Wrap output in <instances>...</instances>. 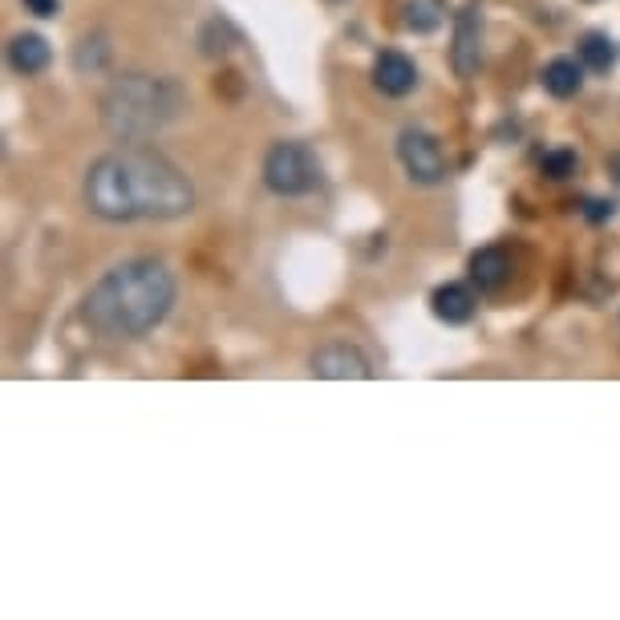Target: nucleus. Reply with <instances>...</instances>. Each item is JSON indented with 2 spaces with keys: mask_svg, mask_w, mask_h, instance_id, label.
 I'll return each instance as SVG.
<instances>
[{
  "mask_svg": "<svg viewBox=\"0 0 620 620\" xmlns=\"http://www.w3.org/2000/svg\"><path fill=\"white\" fill-rule=\"evenodd\" d=\"M81 199L106 224H171L195 207V187L179 162L150 146H122L90 162Z\"/></svg>",
  "mask_w": 620,
  "mask_h": 620,
  "instance_id": "1",
  "label": "nucleus"
},
{
  "mask_svg": "<svg viewBox=\"0 0 620 620\" xmlns=\"http://www.w3.org/2000/svg\"><path fill=\"white\" fill-rule=\"evenodd\" d=\"M174 304V277L159 260H122L86 292L81 317L110 341H134L159 329Z\"/></svg>",
  "mask_w": 620,
  "mask_h": 620,
  "instance_id": "2",
  "label": "nucleus"
},
{
  "mask_svg": "<svg viewBox=\"0 0 620 620\" xmlns=\"http://www.w3.org/2000/svg\"><path fill=\"white\" fill-rule=\"evenodd\" d=\"M183 110H187V93L174 78L126 74V78L110 81V90L102 93L98 119H102L110 138L143 143V138H155L171 122L183 119Z\"/></svg>",
  "mask_w": 620,
  "mask_h": 620,
  "instance_id": "3",
  "label": "nucleus"
},
{
  "mask_svg": "<svg viewBox=\"0 0 620 620\" xmlns=\"http://www.w3.org/2000/svg\"><path fill=\"white\" fill-rule=\"evenodd\" d=\"M264 187L272 195L296 199L320 187V162L304 143H277L264 155Z\"/></svg>",
  "mask_w": 620,
  "mask_h": 620,
  "instance_id": "4",
  "label": "nucleus"
},
{
  "mask_svg": "<svg viewBox=\"0 0 620 620\" xmlns=\"http://www.w3.org/2000/svg\"><path fill=\"white\" fill-rule=\"evenodd\" d=\"M397 159L406 167V174L414 183L435 187L447 179V159H442V146L430 131H418V126H406L397 134Z\"/></svg>",
  "mask_w": 620,
  "mask_h": 620,
  "instance_id": "5",
  "label": "nucleus"
},
{
  "mask_svg": "<svg viewBox=\"0 0 620 620\" xmlns=\"http://www.w3.org/2000/svg\"><path fill=\"white\" fill-rule=\"evenodd\" d=\"M450 66L462 81H471L483 66V13L478 4H466L454 21V45H450Z\"/></svg>",
  "mask_w": 620,
  "mask_h": 620,
  "instance_id": "6",
  "label": "nucleus"
},
{
  "mask_svg": "<svg viewBox=\"0 0 620 620\" xmlns=\"http://www.w3.org/2000/svg\"><path fill=\"white\" fill-rule=\"evenodd\" d=\"M313 377H332V382H349V377H373L370 357L349 341H329L313 353Z\"/></svg>",
  "mask_w": 620,
  "mask_h": 620,
  "instance_id": "7",
  "label": "nucleus"
},
{
  "mask_svg": "<svg viewBox=\"0 0 620 620\" xmlns=\"http://www.w3.org/2000/svg\"><path fill=\"white\" fill-rule=\"evenodd\" d=\"M373 86H377L385 98H406V93L418 86V66H414L406 54L385 49V54L373 61Z\"/></svg>",
  "mask_w": 620,
  "mask_h": 620,
  "instance_id": "8",
  "label": "nucleus"
},
{
  "mask_svg": "<svg viewBox=\"0 0 620 620\" xmlns=\"http://www.w3.org/2000/svg\"><path fill=\"white\" fill-rule=\"evenodd\" d=\"M49 61H54V49H49V41L41 37V33H16V37L9 41V66H13L16 74L33 78V74H41Z\"/></svg>",
  "mask_w": 620,
  "mask_h": 620,
  "instance_id": "9",
  "label": "nucleus"
},
{
  "mask_svg": "<svg viewBox=\"0 0 620 620\" xmlns=\"http://www.w3.org/2000/svg\"><path fill=\"white\" fill-rule=\"evenodd\" d=\"M511 277V260L503 248H478L471 256V284L478 292H499Z\"/></svg>",
  "mask_w": 620,
  "mask_h": 620,
  "instance_id": "10",
  "label": "nucleus"
},
{
  "mask_svg": "<svg viewBox=\"0 0 620 620\" xmlns=\"http://www.w3.org/2000/svg\"><path fill=\"white\" fill-rule=\"evenodd\" d=\"M430 304H435V317L442 320V325H466V320L475 317V296H471V289H462V284H442V289H435Z\"/></svg>",
  "mask_w": 620,
  "mask_h": 620,
  "instance_id": "11",
  "label": "nucleus"
},
{
  "mask_svg": "<svg viewBox=\"0 0 620 620\" xmlns=\"http://www.w3.org/2000/svg\"><path fill=\"white\" fill-rule=\"evenodd\" d=\"M584 86V69L572 61V57H555L543 66V90L552 98H576Z\"/></svg>",
  "mask_w": 620,
  "mask_h": 620,
  "instance_id": "12",
  "label": "nucleus"
},
{
  "mask_svg": "<svg viewBox=\"0 0 620 620\" xmlns=\"http://www.w3.org/2000/svg\"><path fill=\"white\" fill-rule=\"evenodd\" d=\"M239 29L227 21V16H212L207 25H203V33H199V54L207 57H219V54H232L239 45Z\"/></svg>",
  "mask_w": 620,
  "mask_h": 620,
  "instance_id": "13",
  "label": "nucleus"
},
{
  "mask_svg": "<svg viewBox=\"0 0 620 620\" xmlns=\"http://www.w3.org/2000/svg\"><path fill=\"white\" fill-rule=\"evenodd\" d=\"M580 61L588 69H596V74H608V69L617 66V45H612V37L608 33H584L580 37Z\"/></svg>",
  "mask_w": 620,
  "mask_h": 620,
  "instance_id": "14",
  "label": "nucleus"
},
{
  "mask_svg": "<svg viewBox=\"0 0 620 620\" xmlns=\"http://www.w3.org/2000/svg\"><path fill=\"white\" fill-rule=\"evenodd\" d=\"M402 25L409 33H435L442 25V0H406L402 4Z\"/></svg>",
  "mask_w": 620,
  "mask_h": 620,
  "instance_id": "15",
  "label": "nucleus"
},
{
  "mask_svg": "<svg viewBox=\"0 0 620 620\" xmlns=\"http://www.w3.org/2000/svg\"><path fill=\"white\" fill-rule=\"evenodd\" d=\"M110 61V45L106 37H81L78 49H74V69L78 74H98V69H106Z\"/></svg>",
  "mask_w": 620,
  "mask_h": 620,
  "instance_id": "16",
  "label": "nucleus"
},
{
  "mask_svg": "<svg viewBox=\"0 0 620 620\" xmlns=\"http://www.w3.org/2000/svg\"><path fill=\"white\" fill-rule=\"evenodd\" d=\"M548 179H572L576 174V150H548L540 159Z\"/></svg>",
  "mask_w": 620,
  "mask_h": 620,
  "instance_id": "17",
  "label": "nucleus"
},
{
  "mask_svg": "<svg viewBox=\"0 0 620 620\" xmlns=\"http://www.w3.org/2000/svg\"><path fill=\"white\" fill-rule=\"evenodd\" d=\"M584 219H588V224L612 219V199H588V203H584Z\"/></svg>",
  "mask_w": 620,
  "mask_h": 620,
  "instance_id": "18",
  "label": "nucleus"
},
{
  "mask_svg": "<svg viewBox=\"0 0 620 620\" xmlns=\"http://www.w3.org/2000/svg\"><path fill=\"white\" fill-rule=\"evenodd\" d=\"M21 4H25L33 16H57L61 13V4H57V0H21Z\"/></svg>",
  "mask_w": 620,
  "mask_h": 620,
  "instance_id": "19",
  "label": "nucleus"
},
{
  "mask_svg": "<svg viewBox=\"0 0 620 620\" xmlns=\"http://www.w3.org/2000/svg\"><path fill=\"white\" fill-rule=\"evenodd\" d=\"M612 179H617V191H620V155H612Z\"/></svg>",
  "mask_w": 620,
  "mask_h": 620,
  "instance_id": "20",
  "label": "nucleus"
}]
</instances>
